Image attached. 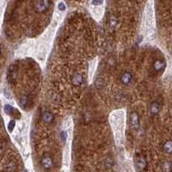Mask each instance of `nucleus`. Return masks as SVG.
<instances>
[{
	"instance_id": "aec40b11",
	"label": "nucleus",
	"mask_w": 172,
	"mask_h": 172,
	"mask_svg": "<svg viewBox=\"0 0 172 172\" xmlns=\"http://www.w3.org/2000/svg\"><path fill=\"white\" fill-rule=\"evenodd\" d=\"M4 150H5V145H4V143L1 142L0 143V153H2Z\"/></svg>"
},
{
	"instance_id": "2eb2a0df",
	"label": "nucleus",
	"mask_w": 172,
	"mask_h": 172,
	"mask_svg": "<svg viewBox=\"0 0 172 172\" xmlns=\"http://www.w3.org/2000/svg\"><path fill=\"white\" fill-rule=\"evenodd\" d=\"M15 126H16V121H15L14 120H12V121H10V123L8 124V130H9L10 132H12L13 129L15 128Z\"/></svg>"
},
{
	"instance_id": "f3484780",
	"label": "nucleus",
	"mask_w": 172,
	"mask_h": 172,
	"mask_svg": "<svg viewBox=\"0 0 172 172\" xmlns=\"http://www.w3.org/2000/svg\"><path fill=\"white\" fill-rule=\"evenodd\" d=\"M104 0H93L92 1V4L93 5H101L103 4Z\"/></svg>"
},
{
	"instance_id": "412c9836",
	"label": "nucleus",
	"mask_w": 172,
	"mask_h": 172,
	"mask_svg": "<svg viewBox=\"0 0 172 172\" xmlns=\"http://www.w3.org/2000/svg\"><path fill=\"white\" fill-rule=\"evenodd\" d=\"M106 164H108V166H111L112 164H113V160L109 158H108L107 161H106Z\"/></svg>"
},
{
	"instance_id": "f8f14e48",
	"label": "nucleus",
	"mask_w": 172,
	"mask_h": 172,
	"mask_svg": "<svg viewBox=\"0 0 172 172\" xmlns=\"http://www.w3.org/2000/svg\"><path fill=\"white\" fill-rule=\"evenodd\" d=\"M4 112L7 114V115H11L14 112H15V109H14V108L11 106V105H9V104H7V105H5L4 106Z\"/></svg>"
},
{
	"instance_id": "1a4fd4ad",
	"label": "nucleus",
	"mask_w": 172,
	"mask_h": 172,
	"mask_svg": "<svg viewBox=\"0 0 172 172\" xmlns=\"http://www.w3.org/2000/svg\"><path fill=\"white\" fill-rule=\"evenodd\" d=\"M146 166V160L144 157H139L136 161V167L138 171H142Z\"/></svg>"
},
{
	"instance_id": "0eeeda50",
	"label": "nucleus",
	"mask_w": 172,
	"mask_h": 172,
	"mask_svg": "<svg viewBox=\"0 0 172 172\" xmlns=\"http://www.w3.org/2000/svg\"><path fill=\"white\" fill-rule=\"evenodd\" d=\"M129 121H130V124L133 127H138V123H139V118H138V115L137 112L133 111L131 112L130 116H129Z\"/></svg>"
},
{
	"instance_id": "9b49d317",
	"label": "nucleus",
	"mask_w": 172,
	"mask_h": 172,
	"mask_svg": "<svg viewBox=\"0 0 172 172\" xmlns=\"http://www.w3.org/2000/svg\"><path fill=\"white\" fill-rule=\"evenodd\" d=\"M162 170L163 172H171L172 171V163L170 161H166L162 165Z\"/></svg>"
},
{
	"instance_id": "a211bd4d",
	"label": "nucleus",
	"mask_w": 172,
	"mask_h": 172,
	"mask_svg": "<svg viewBox=\"0 0 172 172\" xmlns=\"http://www.w3.org/2000/svg\"><path fill=\"white\" fill-rule=\"evenodd\" d=\"M58 8H59V11H65V9H66V5H65V4H64V3H62V2H61V3H59V4Z\"/></svg>"
},
{
	"instance_id": "423d86ee",
	"label": "nucleus",
	"mask_w": 172,
	"mask_h": 172,
	"mask_svg": "<svg viewBox=\"0 0 172 172\" xmlns=\"http://www.w3.org/2000/svg\"><path fill=\"white\" fill-rule=\"evenodd\" d=\"M41 165L44 169L46 170H50L54 167V162L52 158L50 157H44L42 159H41Z\"/></svg>"
},
{
	"instance_id": "6ab92c4d",
	"label": "nucleus",
	"mask_w": 172,
	"mask_h": 172,
	"mask_svg": "<svg viewBox=\"0 0 172 172\" xmlns=\"http://www.w3.org/2000/svg\"><path fill=\"white\" fill-rule=\"evenodd\" d=\"M61 138H62V140H63V141H66V140L67 135H66V133L65 131H62V132H61Z\"/></svg>"
},
{
	"instance_id": "7ed1b4c3",
	"label": "nucleus",
	"mask_w": 172,
	"mask_h": 172,
	"mask_svg": "<svg viewBox=\"0 0 172 172\" xmlns=\"http://www.w3.org/2000/svg\"><path fill=\"white\" fill-rule=\"evenodd\" d=\"M84 83V77L81 73L75 72L71 77V84L75 87H79Z\"/></svg>"
},
{
	"instance_id": "4468645a",
	"label": "nucleus",
	"mask_w": 172,
	"mask_h": 172,
	"mask_svg": "<svg viewBox=\"0 0 172 172\" xmlns=\"http://www.w3.org/2000/svg\"><path fill=\"white\" fill-rule=\"evenodd\" d=\"M15 168H16V166H15V163H13V162H10L8 164H7V166H6V170H7V171L9 172H12L14 170H15Z\"/></svg>"
},
{
	"instance_id": "6e6552de",
	"label": "nucleus",
	"mask_w": 172,
	"mask_h": 172,
	"mask_svg": "<svg viewBox=\"0 0 172 172\" xmlns=\"http://www.w3.org/2000/svg\"><path fill=\"white\" fill-rule=\"evenodd\" d=\"M160 112V104L158 102H153L151 103L150 106V114L152 116H156L159 114Z\"/></svg>"
},
{
	"instance_id": "dca6fc26",
	"label": "nucleus",
	"mask_w": 172,
	"mask_h": 172,
	"mask_svg": "<svg viewBox=\"0 0 172 172\" xmlns=\"http://www.w3.org/2000/svg\"><path fill=\"white\" fill-rule=\"evenodd\" d=\"M28 103V98L26 96H23L21 98V102H20V104L23 106V107H25Z\"/></svg>"
},
{
	"instance_id": "ddd939ff",
	"label": "nucleus",
	"mask_w": 172,
	"mask_h": 172,
	"mask_svg": "<svg viewBox=\"0 0 172 172\" xmlns=\"http://www.w3.org/2000/svg\"><path fill=\"white\" fill-rule=\"evenodd\" d=\"M118 19L115 17V16H113V17H111L110 18V21H109V25H110V27L112 28V29H115L116 28L117 26H118Z\"/></svg>"
},
{
	"instance_id": "9d476101",
	"label": "nucleus",
	"mask_w": 172,
	"mask_h": 172,
	"mask_svg": "<svg viewBox=\"0 0 172 172\" xmlns=\"http://www.w3.org/2000/svg\"><path fill=\"white\" fill-rule=\"evenodd\" d=\"M163 150L165 153L171 154L172 153V140H167L163 145Z\"/></svg>"
},
{
	"instance_id": "20e7f679",
	"label": "nucleus",
	"mask_w": 172,
	"mask_h": 172,
	"mask_svg": "<svg viewBox=\"0 0 172 172\" xmlns=\"http://www.w3.org/2000/svg\"><path fill=\"white\" fill-rule=\"evenodd\" d=\"M120 80L124 85H128L133 81V75L130 71H124L121 73L120 77Z\"/></svg>"
},
{
	"instance_id": "4be33fe9",
	"label": "nucleus",
	"mask_w": 172,
	"mask_h": 172,
	"mask_svg": "<svg viewBox=\"0 0 172 172\" xmlns=\"http://www.w3.org/2000/svg\"><path fill=\"white\" fill-rule=\"evenodd\" d=\"M0 55H1V46H0Z\"/></svg>"
},
{
	"instance_id": "f257e3e1",
	"label": "nucleus",
	"mask_w": 172,
	"mask_h": 172,
	"mask_svg": "<svg viewBox=\"0 0 172 172\" xmlns=\"http://www.w3.org/2000/svg\"><path fill=\"white\" fill-rule=\"evenodd\" d=\"M50 7L49 0H37L34 4V10L38 13H43L46 11Z\"/></svg>"
},
{
	"instance_id": "39448f33",
	"label": "nucleus",
	"mask_w": 172,
	"mask_h": 172,
	"mask_svg": "<svg viewBox=\"0 0 172 172\" xmlns=\"http://www.w3.org/2000/svg\"><path fill=\"white\" fill-rule=\"evenodd\" d=\"M54 115L50 111H45L41 115V120L46 124H52L54 121Z\"/></svg>"
},
{
	"instance_id": "f03ea898",
	"label": "nucleus",
	"mask_w": 172,
	"mask_h": 172,
	"mask_svg": "<svg viewBox=\"0 0 172 172\" xmlns=\"http://www.w3.org/2000/svg\"><path fill=\"white\" fill-rule=\"evenodd\" d=\"M165 66H166L165 61L163 60V59H156V60L153 62V66H152L154 71L157 72V73H160L162 71H163Z\"/></svg>"
}]
</instances>
